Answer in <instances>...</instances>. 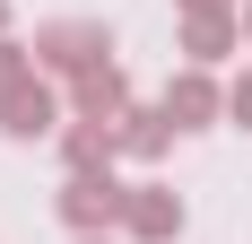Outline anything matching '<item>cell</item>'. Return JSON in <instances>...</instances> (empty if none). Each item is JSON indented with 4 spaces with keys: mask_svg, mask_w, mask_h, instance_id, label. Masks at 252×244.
Returning <instances> with one entry per match:
<instances>
[{
    "mask_svg": "<svg viewBox=\"0 0 252 244\" xmlns=\"http://www.w3.org/2000/svg\"><path fill=\"white\" fill-rule=\"evenodd\" d=\"M104 61H113V35H104L96 18L35 26V70H44V79H87V70H104Z\"/></svg>",
    "mask_w": 252,
    "mask_h": 244,
    "instance_id": "obj_1",
    "label": "cell"
},
{
    "mask_svg": "<svg viewBox=\"0 0 252 244\" xmlns=\"http://www.w3.org/2000/svg\"><path fill=\"white\" fill-rule=\"evenodd\" d=\"M52 209H61V227H70V236H113V227H122V209H130V183H122L113 166H104V174H70V183L52 192Z\"/></svg>",
    "mask_w": 252,
    "mask_h": 244,
    "instance_id": "obj_2",
    "label": "cell"
},
{
    "mask_svg": "<svg viewBox=\"0 0 252 244\" xmlns=\"http://www.w3.org/2000/svg\"><path fill=\"white\" fill-rule=\"evenodd\" d=\"M0 131L9 140H61V87L44 70H26L18 87H0Z\"/></svg>",
    "mask_w": 252,
    "mask_h": 244,
    "instance_id": "obj_3",
    "label": "cell"
},
{
    "mask_svg": "<svg viewBox=\"0 0 252 244\" xmlns=\"http://www.w3.org/2000/svg\"><path fill=\"white\" fill-rule=\"evenodd\" d=\"M122 236H130V244H174V236H183V201L165 192V183H130Z\"/></svg>",
    "mask_w": 252,
    "mask_h": 244,
    "instance_id": "obj_4",
    "label": "cell"
},
{
    "mask_svg": "<svg viewBox=\"0 0 252 244\" xmlns=\"http://www.w3.org/2000/svg\"><path fill=\"white\" fill-rule=\"evenodd\" d=\"M218 114H226V87H218V79H209L200 61H191V70H183L174 87H165V122H174V131H209Z\"/></svg>",
    "mask_w": 252,
    "mask_h": 244,
    "instance_id": "obj_5",
    "label": "cell"
},
{
    "mask_svg": "<svg viewBox=\"0 0 252 244\" xmlns=\"http://www.w3.org/2000/svg\"><path fill=\"white\" fill-rule=\"evenodd\" d=\"M70 114L78 122H113L130 114V79H122V61H104V70H87V79H70Z\"/></svg>",
    "mask_w": 252,
    "mask_h": 244,
    "instance_id": "obj_6",
    "label": "cell"
},
{
    "mask_svg": "<svg viewBox=\"0 0 252 244\" xmlns=\"http://www.w3.org/2000/svg\"><path fill=\"white\" fill-rule=\"evenodd\" d=\"M165 140H174V122H165V105H130L122 122H113V148H122V157H165Z\"/></svg>",
    "mask_w": 252,
    "mask_h": 244,
    "instance_id": "obj_7",
    "label": "cell"
},
{
    "mask_svg": "<svg viewBox=\"0 0 252 244\" xmlns=\"http://www.w3.org/2000/svg\"><path fill=\"white\" fill-rule=\"evenodd\" d=\"M113 157H122V148H113L104 122H70V131H61V166H70V174H104Z\"/></svg>",
    "mask_w": 252,
    "mask_h": 244,
    "instance_id": "obj_8",
    "label": "cell"
},
{
    "mask_svg": "<svg viewBox=\"0 0 252 244\" xmlns=\"http://www.w3.org/2000/svg\"><path fill=\"white\" fill-rule=\"evenodd\" d=\"M244 44V9H235V18H183V52H191V61H226V52Z\"/></svg>",
    "mask_w": 252,
    "mask_h": 244,
    "instance_id": "obj_9",
    "label": "cell"
},
{
    "mask_svg": "<svg viewBox=\"0 0 252 244\" xmlns=\"http://www.w3.org/2000/svg\"><path fill=\"white\" fill-rule=\"evenodd\" d=\"M26 70H35V44H18V35H0V87H18Z\"/></svg>",
    "mask_w": 252,
    "mask_h": 244,
    "instance_id": "obj_10",
    "label": "cell"
},
{
    "mask_svg": "<svg viewBox=\"0 0 252 244\" xmlns=\"http://www.w3.org/2000/svg\"><path fill=\"white\" fill-rule=\"evenodd\" d=\"M226 122H244V131H252V70L226 87Z\"/></svg>",
    "mask_w": 252,
    "mask_h": 244,
    "instance_id": "obj_11",
    "label": "cell"
},
{
    "mask_svg": "<svg viewBox=\"0 0 252 244\" xmlns=\"http://www.w3.org/2000/svg\"><path fill=\"white\" fill-rule=\"evenodd\" d=\"M183 18H235V9H244V0H174Z\"/></svg>",
    "mask_w": 252,
    "mask_h": 244,
    "instance_id": "obj_12",
    "label": "cell"
},
{
    "mask_svg": "<svg viewBox=\"0 0 252 244\" xmlns=\"http://www.w3.org/2000/svg\"><path fill=\"white\" fill-rule=\"evenodd\" d=\"M244 44H252V0H244Z\"/></svg>",
    "mask_w": 252,
    "mask_h": 244,
    "instance_id": "obj_13",
    "label": "cell"
},
{
    "mask_svg": "<svg viewBox=\"0 0 252 244\" xmlns=\"http://www.w3.org/2000/svg\"><path fill=\"white\" fill-rule=\"evenodd\" d=\"M0 35H9V0H0Z\"/></svg>",
    "mask_w": 252,
    "mask_h": 244,
    "instance_id": "obj_14",
    "label": "cell"
},
{
    "mask_svg": "<svg viewBox=\"0 0 252 244\" xmlns=\"http://www.w3.org/2000/svg\"><path fill=\"white\" fill-rule=\"evenodd\" d=\"M78 244H113V236H78Z\"/></svg>",
    "mask_w": 252,
    "mask_h": 244,
    "instance_id": "obj_15",
    "label": "cell"
}]
</instances>
